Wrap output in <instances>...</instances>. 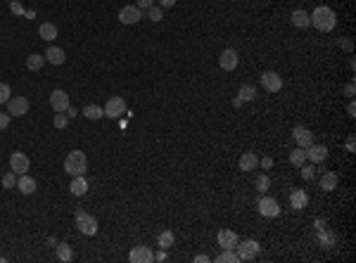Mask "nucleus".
<instances>
[{
    "label": "nucleus",
    "mask_w": 356,
    "mask_h": 263,
    "mask_svg": "<svg viewBox=\"0 0 356 263\" xmlns=\"http://www.w3.org/2000/svg\"><path fill=\"white\" fill-rule=\"evenodd\" d=\"M309 19H311V27H316L318 31H323V33L332 31V29H335V24H337V17H335V12H332L330 7H326V5H318L314 12L309 14Z\"/></svg>",
    "instance_id": "1"
},
{
    "label": "nucleus",
    "mask_w": 356,
    "mask_h": 263,
    "mask_svg": "<svg viewBox=\"0 0 356 263\" xmlns=\"http://www.w3.org/2000/svg\"><path fill=\"white\" fill-rule=\"evenodd\" d=\"M88 169V159L83 154L81 149H74V152H69L67 159H64V171L69 175H83Z\"/></svg>",
    "instance_id": "2"
},
{
    "label": "nucleus",
    "mask_w": 356,
    "mask_h": 263,
    "mask_svg": "<svg viewBox=\"0 0 356 263\" xmlns=\"http://www.w3.org/2000/svg\"><path fill=\"white\" fill-rule=\"evenodd\" d=\"M76 228L81 230L83 235H88V237L97 235V221H95V216H90V213H86V211H76Z\"/></svg>",
    "instance_id": "3"
},
{
    "label": "nucleus",
    "mask_w": 356,
    "mask_h": 263,
    "mask_svg": "<svg viewBox=\"0 0 356 263\" xmlns=\"http://www.w3.org/2000/svg\"><path fill=\"white\" fill-rule=\"evenodd\" d=\"M126 114V100L123 97H119V95H114V97H110L107 100V105H105V117L110 118H119Z\"/></svg>",
    "instance_id": "4"
},
{
    "label": "nucleus",
    "mask_w": 356,
    "mask_h": 263,
    "mask_svg": "<svg viewBox=\"0 0 356 263\" xmlns=\"http://www.w3.org/2000/svg\"><path fill=\"white\" fill-rule=\"evenodd\" d=\"M235 249H240V254H237V256H240V261H252V259H254V256L261 251V247H259V242H257V239H245L242 244L237 242V247H235Z\"/></svg>",
    "instance_id": "5"
},
{
    "label": "nucleus",
    "mask_w": 356,
    "mask_h": 263,
    "mask_svg": "<svg viewBox=\"0 0 356 263\" xmlns=\"http://www.w3.org/2000/svg\"><path fill=\"white\" fill-rule=\"evenodd\" d=\"M261 86L268 92H280L283 90V76L275 71H264L261 74Z\"/></svg>",
    "instance_id": "6"
},
{
    "label": "nucleus",
    "mask_w": 356,
    "mask_h": 263,
    "mask_svg": "<svg viewBox=\"0 0 356 263\" xmlns=\"http://www.w3.org/2000/svg\"><path fill=\"white\" fill-rule=\"evenodd\" d=\"M140 17H143V10L138 5H123L119 10V22L121 24H138Z\"/></svg>",
    "instance_id": "7"
},
{
    "label": "nucleus",
    "mask_w": 356,
    "mask_h": 263,
    "mask_svg": "<svg viewBox=\"0 0 356 263\" xmlns=\"http://www.w3.org/2000/svg\"><path fill=\"white\" fill-rule=\"evenodd\" d=\"M128 261H131V263H152V261H154V254H152L150 247L138 244V247H133V249H131V254H128Z\"/></svg>",
    "instance_id": "8"
},
{
    "label": "nucleus",
    "mask_w": 356,
    "mask_h": 263,
    "mask_svg": "<svg viewBox=\"0 0 356 263\" xmlns=\"http://www.w3.org/2000/svg\"><path fill=\"white\" fill-rule=\"evenodd\" d=\"M29 166H31V161H29V157L24 152H12V154H10V171H14L17 175L27 173Z\"/></svg>",
    "instance_id": "9"
},
{
    "label": "nucleus",
    "mask_w": 356,
    "mask_h": 263,
    "mask_svg": "<svg viewBox=\"0 0 356 263\" xmlns=\"http://www.w3.org/2000/svg\"><path fill=\"white\" fill-rule=\"evenodd\" d=\"M257 206H259V213L261 216H266V218H275V216H280V204H278L273 197H261Z\"/></svg>",
    "instance_id": "10"
},
{
    "label": "nucleus",
    "mask_w": 356,
    "mask_h": 263,
    "mask_svg": "<svg viewBox=\"0 0 356 263\" xmlns=\"http://www.w3.org/2000/svg\"><path fill=\"white\" fill-rule=\"evenodd\" d=\"M29 112V100L27 97H10V102H7V114L10 117H24Z\"/></svg>",
    "instance_id": "11"
},
{
    "label": "nucleus",
    "mask_w": 356,
    "mask_h": 263,
    "mask_svg": "<svg viewBox=\"0 0 356 263\" xmlns=\"http://www.w3.org/2000/svg\"><path fill=\"white\" fill-rule=\"evenodd\" d=\"M292 138H295L297 147H301V149H306L309 145H314V133L309 131V128H304V126H295Z\"/></svg>",
    "instance_id": "12"
},
{
    "label": "nucleus",
    "mask_w": 356,
    "mask_h": 263,
    "mask_svg": "<svg viewBox=\"0 0 356 263\" xmlns=\"http://www.w3.org/2000/svg\"><path fill=\"white\" fill-rule=\"evenodd\" d=\"M219 66L223 71H233L235 66H237V53H235L233 48H226V50L219 55Z\"/></svg>",
    "instance_id": "13"
},
{
    "label": "nucleus",
    "mask_w": 356,
    "mask_h": 263,
    "mask_svg": "<svg viewBox=\"0 0 356 263\" xmlns=\"http://www.w3.org/2000/svg\"><path fill=\"white\" fill-rule=\"evenodd\" d=\"M306 159L314 164H323L328 159V147L326 145H309L306 147Z\"/></svg>",
    "instance_id": "14"
},
{
    "label": "nucleus",
    "mask_w": 356,
    "mask_h": 263,
    "mask_svg": "<svg viewBox=\"0 0 356 263\" xmlns=\"http://www.w3.org/2000/svg\"><path fill=\"white\" fill-rule=\"evenodd\" d=\"M50 107H53L55 112H67L69 95L64 90H53V92H50Z\"/></svg>",
    "instance_id": "15"
},
{
    "label": "nucleus",
    "mask_w": 356,
    "mask_h": 263,
    "mask_svg": "<svg viewBox=\"0 0 356 263\" xmlns=\"http://www.w3.org/2000/svg\"><path fill=\"white\" fill-rule=\"evenodd\" d=\"M216 239H219V247H223V249H235V247H237V242H240L233 230H219Z\"/></svg>",
    "instance_id": "16"
},
{
    "label": "nucleus",
    "mask_w": 356,
    "mask_h": 263,
    "mask_svg": "<svg viewBox=\"0 0 356 263\" xmlns=\"http://www.w3.org/2000/svg\"><path fill=\"white\" fill-rule=\"evenodd\" d=\"M306 204H309V195H306L304 190H292V192H290V206L295 211L306 209Z\"/></svg>",
    "instance_id": "17"
},
{
    "label": "nucleus",
    "mask_w": 356,
    "mask_h": 263,
    "mask_svg": "<svg viewBox=\"0 0 356 263\" xmlns=\"http://www.w3.org/2000/svg\"><path fill=\"white\" fill-rule=\"evenodd\" d=\"M45 62H50V64H64L67 62V55H64V50L62 48H55V45H50L48 50H45Z\"/></svg>",
    "instance_id": "18"
},
{
    "label": "nucleus",
    "mask_w": 356,
    "mask_h": 263,
    "mask_svg": "<svg viewBox=\"0 0 356 263\" xmlns=\"http://www.w3.org/2000/svg\"><path fill=\"white\" fill-rule=\"evenodd\" d=\"M17 190L22 192V195H33L36 192V180L27 175V173H22L19 178H17Z\"/></svg>",
    "instance_id": "19"
},
{
    "label": "nucleus",
    "mask_w": 356,
    "mask_h": 263,
    "mask_svg": "<svg viewBox=\"0 0 356 263\" xmlns=\"http://www.w3.org/2000/svg\"><path fill=\"white\" fill-rule=\"evenodd\" d=\"M290 22H292V27H295V29H306V27H311L309 12H304V10H295V12L290 14Z\"/></svg>",
    "instance_id": "20"
},
{
    "label": "nucleus",
    "mask_w": 356,
    "mask_h": 263,
    "mask_svg": "<svg viewBox=\"0 0 356 263\" xmlns=\"http://www.w3.org/2000/svg\"><path fill=\"white\" fill-rule=\"evenodd\" d=\"M337 183H340V175L337 173H323V178H321V190L323 192H332V190H337Z\"/></svg>",
    "instance_id": "21"
},
{
    "label": "nucleus",
    "mask_w": 356,
    "mask_h": 263,
    "mask_svg": "<svg viewBox=\"0 0 356 263\" xmlns=\"http://www.w3.org/2000/svg\"><path fill=\"white\" fill-rule=\"evenodd\" d=\"M69 190H71V195L83 197V195L88 192V180H86L83 175H74V180H71V185H69Z\"/></svg>",
    "instance_id": "22"
},
{
    "label": "nucleus",
    "mask_w": 356,
    "mask_h": 263,
    "mask_svg": "<svg viewBox=\"0 0 356 263\" xmlns=\"http://www.w3.org/2000/svg\"><path fill=\"white\" fill-rule=\"evenodd\" d=\"M259 166V159L254 152H245L242 157H240V171H254Z\"/></svg>",
    "instance_id": "23"
},
{
    "label": "nucleus",
    "mask_w": 356,
    "mask_h": 263,
    "mask_svg": "<svg viewBox=\"0 0 356 263\" xmlns=\"http://www.w3.org/2000/svg\"><path fill=\"white\" fill-rule=\"evenodd\" d=\"M45 64V55H29L27 57V69L29 71H41V66Z\"/></svg>",
    "instance_id": "24"
},
{
    "label": "nucleus",
    "mask_w": 356,
    "mask_h": 263,
    "mask_svg": "<svg viewBox=\"0 0 356 263\" xmlns=\"http://www.w3.org/2000/svg\"><path fill=\"white\" fill-rule=\"evenodd\" d=\"M57 259L62 263H69V261H74V249L69 247L67 242H62V244H57Z\"/></svg>",
    "instance_id": "25"
},
{
    "label": "nucleus",
    "mask_w": 356,
    "mask_h": 263,
    "mask_svg": "<svg viewBox=\"0 0 356 263\" xmlns=\"http://www.w3.org/2000/svg\"><path fill=\"white\" fill-rule=\"evenodd\" d=\"M38 33H41L43 40H53V38H57V27L50 24V22H43L41 27H38Z\"/></svg>",
    "instance_id": "26"
},
{
    "label": "nucleus",
    "mask_w": 356,
    "mask_h": 263,
    "mask_svg": "<svg viewBox=\"0 0 356 263\" xmlns=\"http://www.w3.org/2000/svg\"><path fill=\"white\" fill-rule=\"evenodd\" d=\"M174 242H176V235H174L171 230H164V233H159V237H157V244H159L162 249H171Z\"/></svg>",
    "instance_id": "27"
},
{
    "label": "nucleus",
    "mask_w": 356,
    "mask_h": 263,
    "mask_svg": "<svg viewBox=\"0 0 356 263\" xmlns=\"http://www.w3.org/2000/svg\"><path fill=\"white\" fill-rule=\"evenodd\" d=\"M237 100H240V102H252V100H257V88H254V86H242L240 92H237Z\"/></svg>",
    "instance_id": "28"
},
{
    "label": "nucleus",
    "mask_w": 356,
    "mask_h": 263,
    "mask_svg": "<svg viewBox=\"0 0 356 263\" xmlns=\"http://www.w3.org/2000/svg\"><path fill=\"white\" fill-rule=\"evenodd\" d=\"M304 161H306V149L297 147L295 152H290V164H292V166H297V169H299Z\"/></svg>",
    "instance_id": "29"
},
{
    "label": "nucleus",
    "mask_w": 356,
    "mask_h": 263,
    "mask_svg": "<svg viewBox=\"0 0 356 263\" xmlns=\"http://www.w3.org/2000/svg\"><path fill=\"white\" fill-rule=\"evenodd\" d=\"M83 117H86V118H93V121H97V118L105 117V109H100L97 105H88L86 109H83Z\"/></svg>",
    "instance_id": "30"
},
{
    "label": "nucleus",
    "mask_w": 356,
    "mask_h": 263,
    "mask_svg": "<svg viewBox=\"0 0 356 263\" xmlns=\"http://www.w3.org/2000/svg\"><path fill=\"white\" fill-rule=\"evenodd\" d=\"M216 261H219V263H237V261H240V256H237V254H233V249H223V254H221V256H216Z\"/></svg>",
    "instance_id": "31"
},
{
    "label": "nucleus",
    "mask_w": 356,
    "mask_h": 263,
    "mask_svg": "<svg viewBox=\"0 0 356 263\" xmlns=\"http://www.w3.org/2000/svg\"><path fill=\"white\" fill-rule=\"evenodd\" d=\"M2 187H5V190H14V187H17V173L14 171L5 173V175H2Z\"/></svg>",
    "instance_id": "32"
},
{
    "label": "nucleus",
    "mask_w": 356,
    "mask_h": 263,
    "mask_svg": "<svg viewBox=\"0 0 356 263\" xmlns=\"http://www.w3.org/2000/svg\"><path fill=\"white\" fill-rule=\"evenodd\" d=\"M10 97H12V88L7 83H0V105H7Z\"/></svg>",
    "instance_id": "33"
},
{
    "label": "nucleus",
    "mask_w": 356,
    "mask_h": 263,
    "mask_svg": "<svg viewBox=\"0 0 356 263\" xmlns=\"http://www.w3.org/2000/svg\"><path fill=\"white\" fill-rule=\"evenodd\" d=\"M53 123H55V128H59V131H62V128H67L69 117L64 114V112H55V121H53Z\"/></svg>",
    "instance_id": "34"
},
{
    "label": "nucleus",
    "mask_w": 356,
    "mask_h": 263,
    "mask_svg": "<svg viewBox=\"0 0 356 263\" xmlns=\"http://www.w3.org/2000/svg\"><path fill=\"white\" fill-rule=\"evenodd\" d=\"M148 17H150L152 22H162V19H164V12H162V7L152 5V7H148Z\"/></svg>",
    "instance_id": "35"
},
{
    "label": "nucleus",
    "mask_w": 356,
    "mask_h": 263,
    "mask_svg": "<svg viewBox=\"0 0 356 263\" xmlns=\"http://www.w3.org/2000/svg\"><path fill=\"white\" fill-rule=\"evenodd\" d=\"M268 187H271V178H268V175H259V178H257V190H259V192H266Z\"/></svg>",
    "instance_id": "36"
},
{
    "label": "nucleus",
    "mask_w": 356,
    "mask_h": 263,
    "mask_svg": "<svg viewBox=\"0 0 356 263\" xmlns=\"http://www.w3.org/2000/svg\"><path fill=\"white\" fill-rule=\"evenodd\" d=\"M299 169H301V175H304L306 180H311V178L316 175V169H314V166H309V164H301Z\"/></svg>",
    "instance_id": "37"
},
{
    "label": "nucleus",
    "mask_w": 356,
    "mask_h": 263,
    "mask_svg": "<svg viewBox=\"0 0 356 263\" xmlns=\"http://www.w3.org/2000/svg\"><path fill=\"white\" fill-rule=\"evenodd\" d=\"M344 147H347V152H356V140H354V135H349V138H347Z\"/></svg>",
    "instance_id": "38"
},
{
    "label": "nucleus",
    "mask_w": 356,
    "mask_h": 263,
    "mask_svg": "<svg viewBox=\"0 0 356 263\" xmlns=\"http://www.w3.org/2000/svg\"><path fill=\"white\" fill-rule=\"evenodd\" d=\"M10 114H0V131H5V128H7V126H10Z\"/></svg>",
    "instance_id": "39"
},
{
    "label": "nucleus",
    "mask_w": 356,
    "mask_h": 263,
    "mask_svg": "<svg viewBox=\"0 0 356 263\" xmlns=\"http://www.w3.org/2000/svg\"><path fill=\"white\" fill-rule=\"evenodd\" d=\"M136 5L140 7V10H148V7L154 5V0H136Z\"/></svg>",
    "instance_id": "40"
},
{
    "label": "nucleus",
    "mask_w": 356,
    "mask_h": 263,
    "mask_svg": "<svg viewBox=\"0 0 356 263\" xmlns=\"http://www.w3.org/2000/svg\"><path fill=\"white\" fill-rule=\"evenodd\" d=\"M344 95H347V97H354V83H347V86H344Z\"/></svg>",
    "instance_id": "41"
},
{
    "label": "nucleus",
    "mask_w": 356,
    "mask_h": 263,
    "mask_svg": "<svg viewBox=\"0 0 356 263\" xmlns=\"http://www.w3.org/2000/svg\"><path fill=\"white\" fill-rule=\"evenodd\" d=\"M10 10H12L14 14H22V12H24V10H22V5H19V2H17V0H14L12 5H10Z\"/></svg>",
    "instance_id": "42"
},
{
    "label": "nucleus",
    "mask_w": 356,
    "mask_h": 263,
    "mask_svg": "<svg viewBox=\"0 0 356 263\" xmlns=\"http://www.w3.org/2000/svg\"><path fill=\"white\" fill-rule=\"evenodd\" d=\"M192 261H195V263H207V261H209V256H207V254H197Z\"/></svg>",
    "instance_id": "43"
},
{
    "label": "nucleus",
    "mask_w": 356,
    "mask_h": 263,
    "mask_svg": "<svg viewBox=\"0 0 356 263\" xmlns=\"http://www.w3.org/2000/svg\"><path fill=\"white\" fill-rule=\"evenodd\" d=\"M176 0H159V7H174Z\"/></svg>",
    "instance_id": "44"
},
{
    "label": "nucleus",
    "mask_w": 356,
    "mask_h": 263,
    "mask_svg": "<svg viewBox=\"0 0 356 263\" xmlns=\"http://www.w3.org/2000/svg\"><path fill=\"white\" fill-rule=\"evenodd\" d=\"M347 114H349V117H356V105H354V102H349V105H347Z\"/></svg>",
    "instance_id": "45"
},
{
    "label": "nucleus",
    "mask_w": 356,
    "mask_h": 263,
    "mask_svg": "<svg viewBox=\"0 0 356 263\" xmlns=\"http://www.w3.org/2000/svg\"><path fill=\"white\" fill-rule=\"evenodd\" d=\"M154 261H166V249H162L159 254H154Z\"/></svg>",
    "instance_id": "46"
},
{
    "label": "nucleus",
    "mask_w": 356,
    "mask_h": 263,
    "mask_svg": "<svg viewBox=\"0 0 356 263\" xmlns=\"http://www.w3.org/2000/svg\"><path fill=\"white\" fill-rule=\"evenodd\" d=\"M259 164H261V166H264V169H268V166H271V164H273V159L264 157V159H261V161H259Z\"/></svg>",
    "instance_id": "47"
},
{
    "label": "nucleus",
    "mask_w": 356,
    "mask_h": 263,
    "mask_svg": "<svg viewBox=\"0 0 356 263\" xmlns=\"http://www.w3.org/2000/svg\"><path fill=\"white\" fill-rule=\"evenodd\" d=\"M67 117L69 118H76V109H74V107H67Z\"/></svg>",
    "instance_id": "48"
}]
</instances>
